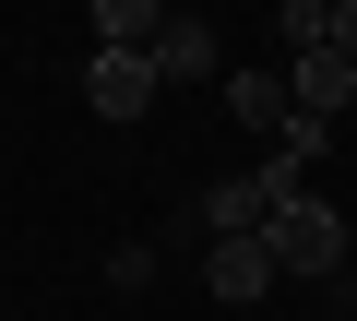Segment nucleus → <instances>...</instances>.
Returning a JSON list of instances; mask_svg holds the SVG:
<instances>
[{
  "label": "nucleus",
  "mask_w": 357,
  "mask_h": 321,
  "mask_svg": "<svg viewBox=\"0 0 357 321\" xmlns=\"http://www.w3.org/2000/svg\"><path fill=\"white\" fill-rule=\"evenodd\" d=\"M274 24H286V48H321L333 36V0H274Z\"/></svg>",
  "instance_id": "nucleus-10"
},
{
  "label": "nucleus",
  "mask_w": 357,
  "mask_h": 321,
  "mask_svg": "<svg viewBox=\"0 0 357 321\" xmlns=\"http://www.w3.org/2000/svg\"><path fill=\"white\" fill-rule=\"evenodd\" d=\"M333 155V119H310V107H286V131H274V167L298 179V167H321Z\"/></svg>",
  "instance_id": "nucleus-9"
},
{
  "label": "nucleus",
  "mask_w": 357,
  "mask_h": 321,
  "mask_svg": "<svg viewBox=\"0 0 357 321\" xmlns=\"http://www.w3.org/2000/svg\"><path fill=\"white\" fill-rule=\"evenodd\" d=\"M321 48H345V60H357V0H333V36H321Z\"/></svg>",
  "instance_id": "nucleus-11"
},
{
  "label": "nucleus",
  "mask_w": 357,
  "mask_h": 321,
  "mask_svg": "<svg viewBox=\"0 0 357 321\" xmlns=\"http://www.w3.org/2000/svg\"><path fill=\"white\" fill-rule=\"evenodd\" d=\"M262 203H274V191H262V167H250V179H215V191H203V238H250V226H262Z\"/></svg>",
  "instance_id": "nucleus-6"
},
{
  "label": "nucleus",
  "mask_w": 357,
  "mask_h": 321,
  "mask_svg": "<svg viewBox=\"0 0 357 321\" xmlns=\"http://www.w3.org/2000/svg\"><path fill=\"white\" fill-rule=\"evenodd\" d=\"M345 297H357V285H345Z\"/></svg>",
  "instance_id": "nucleus-12"
},
{
  "label": "nucleus",
  "mask_w": 357,
  "mask_h": 321,
  "mask_svg": "<svg viewBox=\"0 0 357 321\" xmlns=\"http://www.w3.org/2000/svg\"><path fill=\"white\" fill-rule=\"evenodd\" d=\"M203 285H215L227 309H250V297H274L286 274H274V250H262V226H250V238H215V250H203Z\"/></svg>",
  "instance_id": "nucleus-3"
},
{
  "label": "nucleus",
  "mask_w": 357,
  "mask_h": 321,
  "mask_svg": "<svg viewBox=\"0 0 357 321\" xmlns=\"http://www.w3.org/2000/svg\"><path fill=\"white\" fill-rule=\"evenodd\" d=\"M227 107H238V131H286V72H227Z\"/></svg>",
  "instance_id": "nucleus-7"
},
{
  "label": "nucleus",
  "mask_w": 357,
  "mask_h": 321,
  "mask_svg": "<svg viewBox=\"0 0 357 321\" xmlns=\"http://www.w3.org/2000/svg\"><path fill=\"white\" fill-rule=\"evenodd\" d=\"M167 24V0H96V48H143Z\"/></svg>",
  "instance_id": "nucleus-8"
},
{
  "label": "nucleus",
  "mask_w": 357,
  "mask_h": 321,
  "mask_svg": "<svg viewBox=\"0 0 357 321\" xmlns=\"http://www.w3.org/2000/svg\"><path fill=\"white\" fill-rule=\"evenodd\" d=\"M143 72H155V95H167V84H215V72H227V48H215V24H203V13H167V24L143 36Z\"/></svg>",
  "instance_id": "nucleus-2"
},
{
  "label": "nucleus",
  "mask_w": 357,
  "mask_h": 321,
  "mask_svg": "<svg viewBox=\"0 0 357 321\" xmlns=\"http://www.w3.org/2000/svg\"><path fill=\"white\" fill-rule=\"evenodd\" d=\"M84 95H96V119H143V107H155L143 48H96V60H84Z\"/></svg>",
  "instance_id": "nucleus-4"
},
{
  "label": "nucleus",
  "mask_w": 357,
  "mask_h": 321,
  "mask_svg": "<svg viewBox=\"0 0 357 321\" xmlns=\"http://www.w3.org/2000/svg\"><path fill=\"white\" fill-rule=\"evenodd\" d=\"M357 95V60L345 48H298V72H286V107H310V119H333Z\"/></svg>",
  "instance_id": "nucleus-5"
},
{
  "label": "nucleus",
  "mask_w": 357,
  "mask_h": 321,
  "mask_svg": "<svg viewBox=\"0 0 357 321\" xmlns=\"http://www.w3.org/2000/svg\"><path fill=\"white\" fill-rule=\"evenodd\" d=\"M262 250H274V274H345V214L321 191H274L262 203Z\"/></svg>",
  "instance_id": "nucleus-1"
}]
</instances>
